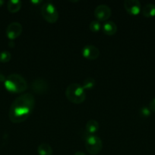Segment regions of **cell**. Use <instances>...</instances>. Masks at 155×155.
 <instances>
[{
	"label": "cell",
	"instance_id": "1",
	"mask_svg": "<svg viewBox=\"0 0 155 155\" xmlns=\"http://www.w3.org/2000/svg\"><path fill=\"white\" fill-rule=\"evenodd\" d=\"M34 106V96L31 93L22 94L12 102L9 109V119L14 124L24 122L30 117Z\"/></svg>",
	"mask_w": 155,
	"mask_h": 155
},
{
	"label": "cell",
	"instance_id": "2",
	"mask_svg": "<svg viewBox=\"0 0 155 155\" xmlns=\"http://www.w3.org/2000/svg\"><path fill=\"white\" fill-rule=\"evenodd\" d=\"M5 89L12 93H21L28 87L27 81L18 74H9L4 82Z\"/></svg>",
	"mask_w": 155,
	"mask_h": 155
},
{
	"label": "cell",
	"instance_id": "3",
	"mask_svg": "<svg viewBox=\"0 0 155 155\" xmlns=\"http://www.w3.org/2000/svg\"><path fill=\"white\" fill-rule=\"evenodd\" d=\"M65 96L71 102L74 104H81L86 98V93L82 85L73 83L67 86Z\"/></svg>",
	"mask_w": 155,
	"mask_h": 155
},
{
	"label": "cell",
	"instance_id": "4",
	"mask_svg": "<svg viewBox=\"0 0 155 155\" xmlns=\"http://www.w3.org/2000/svg\"><path fill=\"white\" fill-rule=\"evenodd\" d=\"M86 150L92 155H97L103 148V142L100 137L95 135H88L85 139Z\"/></svg>",
	"mask_w": 155,
	"mask_h": 155
},
{
	"label": "cell",
	"instance_id": "5",
	"mask_svg": "<svg viewBox=\"0 0 155 155\" xmlns=\"http://www.w3.org/2000/svg\"><path fill=\"white\" fill-rule=\"evenodd\" d=\"M43 18L50 24L56 23L59 19V14L56 6L51 2H46L41 7Z\"/></svg>",
	"mask_w": 155,
	"mask_h": 155
},
{
	"label": "cell",
	"instance_id": "6",
	"mask_svg": "<svg viewBox=\"0 0 155 155\" xmlns=\"http://www.w3.org/2000/svg\"><path fill=\"white\" fill-rule=\"evenodd\" d=\"M30 88L34 93L37 95H43L48 92L49 84L48 82L43 78H36L32 81Z\"/></svg>",
	"mask_w": 155,
	"mask_h": 155
},
{
	"label": "cell",
	"instance_id": "7",
	"mask_svg": "<svg viewBox=\"0 0 155 155\" xmlns=\"http://www.w3.org/2000/svg\"><path fill=\"white\" fill-rule=\"evenodd\" d=\"M112 14V11L109 6L105 4H100L96 7L94 10V16L97 21H105L109 18Z\"/></svg>",
	"mask_w": 155,
	"mask_h": 155
},
{
	"label": "cell",
	"instance_id": "8",
	"mask_svg": "<svg viewBox=\"0 0 155 155\" xmlns=\"http://www.w3.org/2000/svg\"><path fill=\"white\" fill-rule=\"evenodd\" d=\"M23 31V27L19 22H12L8 25L6 28V35L11 40L17 39Z\"/></svg>",
	"mask_w": 155,
	"mask_h": 155
},
{
	"label": "cell",
	"instance_id": "9",
	"mask_svg": "<svg viewBox=\"0 0 155 155\" xmlns=\"http://www.w3.org/2000/svg\"><path fill=\"white\" fill-rule=\"evenodd\" d=\"M126 12L132 15H137L141 12V2L138 0H126L123 2Z\"/></svg>",
	"mask_w": 155,
	"mask_h": 155
},
{
	"label": "cell",
	"instance_id": "10",
	"mask_svg": "<svg viewBox=\"0 0 155 155\" xmlns=\"http://www.w3.org/2000/svg\"><path fill=\"white\" fill-rule=\"evenodd\" d=\"M100 50L97 46L93 45H87L82 48V54L88 60H95L100 56Z\"/></svg>",
	"mask_w": 155,
	"mask_h": 155
},
{
	"label": "cell",
	"instance_id": "11",
	"mask_svg": "<svg viewBox=\"0 0 155 155\" xmlns=\"http://www.w3.org/2000/svg\"><path fill=\"white\" fill-rule=\"evenodd\" d=\"M102 30L107 36H112L117 32V26L115 22L112 21H106L102 25Z\"/></svg>",
	"mask_w": 155,
	"mask_h": 155
},
{
	"label": "cell",
	"instance_id": "12",
	"mask_svg": "<svg viewBox=\"0 0 155 155\" xmlns=\"http://www.w3.org/2000/svg\"><path fill=\"white\" fill-rule=\"evenodd\" d=\"M141 13L145 18H152L155 16V4L147 3L141 8Z\"/></svg>",
	"mask_w": 155,
	"mask_h": 155
},
{
	"label": "cell",
	"instance_id": "13",
	"mask_svg": "<svg viewBox=\"0 0 155 155\" xmlns=\"http://www.w3.org/2000/svg\"><path fill=\"white\" fill-rule=\"evenodd\" d=\"M22 2L20 0H9L7 3V8L11 13H16L21 9Z\"/></svg>",
	"mask_w": 155,
	"mask_h": 155
},
{
	"label": "cell",
	"instance_id": "14",
	"mask_svg": "<svg viewBox=\"0 0 155 155\" xmlns=\"http://www.w3.org/2000/svg\"><path fill=\"white\" fill-rule=\"evenodd\" d=\"M99 123L96 120H89L86 124V131L89 135H93L99 130Z\"/></svg>",
	"mask_w": 155,
	"mask_h": 155
},
{
	"label": "cell",
	"instance_id": "15",
	"mask_svg": "<svg viewBox=\"0 0 155 155\" xmlns=\"http://www.w3.org/2000/svg\"><path fill=\"white\" fill-rule=\"evenodd\" d=\"M37 152L39 155H52L53 154V148L49 144L41 143L37 148Z\"/></svg>",
	"mask_w": 155,
	"mask_h": 155
},
{
	"label": "cell",
	"instance_id": "16",
	"mask_svg": "<svg viewBox=\"0 0 155 155\" xmlns=\"http://www.w3.org/2000/svg\"><path fill=\"white\" fill-rule=\"evenodd\" d=\"M95 80L92 77H88L83 81L82 86L84 89H91L95 86Z\"/></svg>",
	"mask_w": 155,
	"mask_h": 155
},
{
	"label": "cell",
	"instance_id": "17",
	"mask_svg": "<svg viewBox=\"0 0 155 155\" xmlns=\"http://www.w3.org/2000/svg\"><path fill=\"white\" fill-rule=\"evenodd\" d=\"M89 28L92 32H98L102 28V25L100 21L97 20H94L90 23Z\"/></svg>",
	"mask_w": 155,
	"mask_h": 155
},
{
	"label": "cell",
	"instance_id": "18",
	"mask_svg": "<svg viewBox=\"0 0 155 155\" xmlns=\"http://www.w3.org/2000/svg\"><path fill=\"white\" fill-rule=\"evenodd\" d=\"M12 58V54L9 51H3L0 52V62L6 63L9 62Z\"/></svg>",
	"mask_w": 155,
	"mask_h": 155
},
{
	"label": "cell",
	"instance_id": "19",
	"mask_svg": "<svg viewBox=\"0 0 155 155\" xmlns=\"http://www.w3.org/2000/svg\"><path fill=\"white\" fill-rule=\"evenodd\" d=\"M139 113L141 117H142L144 118L148 117H150V114H151V111H150V110L149 109V107H141L139 110Z\"/></svg>",
	"mask_w": 155,
	"mask_h": 155
},
{
	"label": "cell",
	"instance_id": "20",
	"mask_svg": "<svg viewBox=\"0 0 155 155\" xmlns=\"http://www.w3.org/2000/svg\"><path fill=\"white\" fill-rule=\"evenodd\" d=\"M149 109L151 112H154L155 113V98H153L151 101L149 103Z\"/></svg>",
	"mask_w": 155,
	"mask_h": 155
},
{
	"label": "cell",
	"instance_id": "21",
	"mask_svg": "<svg viewBox=\"0 0 155 155\" xmlns=\"http://www.w3.org/2000/svg\"><path fill=\"white\" fill-rule=\"evenodd\" d=\"M6 77L2 74V72H0V83H4Z\"/></svg>",
	"mask_w": 155,
	"mask_h": 155
},
{
	"label": "cell",
	"instance_id": "22",
	"mask_svg": "<svg viewBox=\"0 0 155 155\" xmlns=\"http://www.w3.org/2000/svg\"><path fill=\"white\" fill-rule=\"evenodd\" d=\"M74 155H86V154H85L84 152H82V151H77V152L74 153Z\"/></svg>",
	"mask_w": 155,
	"mask_h": 155
},
{
	"label": "cell",
	"instance_id": "23",
	"mask_svg": "<svg viewBox=\"0 0 155 155\" xmlns=\"http://www.w3.org/2000/svg\"><path fill=\"white\" fill-rule=\"evenodd\" d=\"M9 46L11 47V48H12V47H14V46H15V42H12V41L9 42Z\"/></svg>",
	"mask_w": 155,
	"mask_h": 155
},
{
	"label": "cell",
	"instance_id": "24",
	"mask_svg": "<svg viewBox=\"0 0 155 155\" xmlns=\"http://www.w3.org/2000/svg\"><path fill=\"white\" fill-rule=\"evenodd\" d=\"M4 2H5L3 1V0H0V7L3 5V4H4Z\"/></svg>",
	"mask_w": 155,
	"mask_h": 155
},
{
	"label": "cell",
	"instance_id": "25",
	"mask_svg": "<svg viewBox=\"0 0 155 155\" xmlns=\"http://www.w3.org/2000/svg\"><path fill=\"white\" fill-rule=\"evenodd\" d=\"M32 2L35 3V4H37V3H40V1H32Z\"/></svg>",
	"mask_w": 155,
	"mask_h": 155
}]
</instances>
